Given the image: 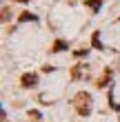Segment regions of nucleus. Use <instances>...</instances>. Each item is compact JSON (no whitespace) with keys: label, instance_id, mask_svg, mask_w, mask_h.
Returning a JSON list of instances; mask_svg holds the SVG:
<instances>
[{"label":"nucleus","instance_id":"f257e3e1","mask_svg":"<svg viewBox=\"0 0 120 122\" xmlns=\"http://www.w3.org/2000/svg\"><path fill=\"white\" fill-rule=\"evenodd\" d=\"M76 109H78L80 116H89V111H91V96L89 93H78L76 96Z\"/></svg>","mask_w":120,"mask_h":122},{"label":"nucleus","instance_id":"f03ea898","mask_svg":"<svg viewBox=\"0 0 120 122\" xmlns=\"http://www.w3.org/2000/svg\"><path fill=\"white\" fill-rule=\"evenodd\" d=\"M36 82H38L36 73H25L22 76V87H36Z\"/></svg>","mask_w":120,"mask_h":122},{"label":"nucleus","instance_id":"7ed1b4c3","mask_svg":"<svg viewBox=\"0 0 120 122\" xmlns=\"http://www.w3.org/2000/svg\"><path fill=\"white\" fill-rule=\"evenodd\" d=\"M109 76H111V71H104V76H102V78H100V80H98L96 84H98V87H104V84L109 82Z\"/></svg>","mask_w":120,"mask_h":122},{"label":"nucleus","instance_id":"20e7f679","mask_svg":"<svg viewBox=\"0 0 120 122\" xmlns=\"http://www.w3.org/2000/svg\"><path fill=\"white\" fill-rule=\"evenodd\" d=\"M62 49H67V42H62V40H58L53 45V51H62Z\"/></svg>","mask_w":120,"mask_h":122},{"label":"nucleus","instance_id":"39448f33","mask_svg":"<svg viewBox=\"0 0 120 122\" xmlns=\"http://www.w3.org/2000/svg\"><path fill=\"white\" fill-rule=\"evenodd\" d=\"M80 71H82V69H80V64H78V67H73V71H71V76H73V80H76V78L80 76Z\"/></svg>","mask_w":120,"mask_h":122},{"label":"nucleus","instance_id":"423d86ee","mask_svg":"<svg viewBox=\"0 0 120 122\" xmlns=\"http://www.w3.org/2000/svg\"><path fill=\"white\" fill-rule=\"evenodd\" d=\"M29 116H31V120H33V122H40V113H38V111H31Z\"/></svg>","mask_w":120,"mask_h":122},{"label":"nucleus","instance_id":"0eeeda50","mask_svg":"<svg viewBox=\"0 0 120 122\" xmlns=\"http://www.w3.org/2000/svg\"><path fill=\"white\" fill-rule=\"evenodd\" d=\"M20 20H33V16H31V13H22V16H20Z\"/></svg>","mask_w":120,"mask_h":122}]
</instances>
